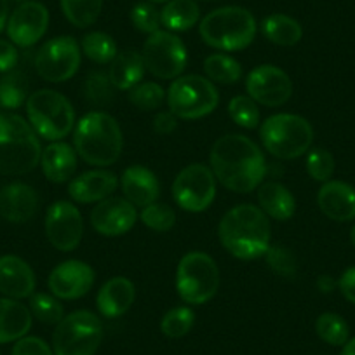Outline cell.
Segmentation results:
<instances>
[{"instance_id":"obj_42","label":"cell","mask_w":355,"mask_h":355,"mask_svg":"<svg viewBox=\"0 0 355 355\" xmlns=\"http://www.w3.org/2000/svg\"><path fill=\"white\" fill-rule=\"evenodd\" d=\"M141 221L153 232H169L176 225V213L166 204H150L143 207Z\"/></svg>"},{"instance_id":"obj_10","label":"cell","mask_w":355,"mask_h":355,"mask_svg":"<svg viewBox=\"0 0 355 355\" xmlns=\"http://www.w3.org/2000/svg\"><path fill=\"white\" fill-rule=\"evenodd\" d=\"M103 340V324L87 310L63 317L53 334L54 355H94Z\"/></svg>"},{"instance_id":"obj_27","label":"cell","mask_w":355,"mask_h":355,"mask_svg":"<svg viewBox=\"0 0 355 355\" xmlns=\"http://www.w3.org/2000/svg\"><path fill=\"white\" fill-rule=\"evenodd\" d=\"M258 202L259 209L266 216L277 221L289 220L296 211L295 196L277 182H268L258 187Z\"/></svg>"},{"instance_id":"obj_24","label":"cell","mask_w":355,"mask_h":355,"mask_svg":"<svg viewBox=\"0 0 355 355\" xmlns=\"http://www.w3.org/2000/svg\"><path fill=\"white\" fill-rule=\"evenodd\" d=\"M136 298V289L129 279L114 277L105 282L103 288L98 293V310L103 317L115 319L128 312Z\"/></svg>"},{"instance_id":"obj_7","label":"cell","mask_w":355,"mask_h":355,"mask_svg":"<svg viewBox=\"0 0 355 355\" xmlns=\"http://www.w3.org/2000/svg\"><path fill=\"white\" fill-rule=\"evenodd\" d=\"M30 125L47 141H61L75 125V110L70 101L51 89H40L26 100Z\"/></svg>"},{"instance_id":"obj_30","label":"cell","mask_w":355,"mask_h":355,"mask_svg":"<svg viewBox=\"0 0 355 355\" xmlns=\"http://www.w3.org/2000/svg\"><path fill=\"white\" fill-rule=\"evenodd\" d=\"M200 18L196 0H169L160 11V21L171 32H187Z\"/></svg>"},{"instance_id":"obj_9","label":"cell","mask_w":355,"mask_h":355,"mask_svg":"<svg viewBox=\"0 0 355 355\" xmlns=\"http://www.w3.org/2000/svg\"><path fill=\"white\" fill-rule=\"evenodd\" d=\"M169 110L183 121H196L214 112L220 103L218 89L211 80L200 75L178 77L167 91Z\"/></svg>"},{"instance_id":"obj_32","label":"cell","mask_w":355,"mask_h":355,"mask_svg":"<svg viewBox=\"0 0 355 355\" xmlns=\"http://www.w3.org/2000/svg\"><path fill=\"white\" fill-rule=\"evenodd\" d=\"M103 0H61V9L68 21L77 28H87L100 18Z\"/></svg>"},{"instance_id":"obj_8","label":"cell","mask_w":355,"mask_h":355,"mask_svg":"<svg viewBox=\"0 0 355 355\" xmlns=\"http://www.w3.org/2000/svg\"><path fill=\"white\" fill-rule=\"evenodd\" d=\"M220 289V268L206 252H189L176 270V291L190 305H204Z\"/></svg>"},{"instance_id":"obj_19","label":"cell","mask_w":355,"mask_h":355,"mask_svg":"<svg viewBox=\"0 0 355 355\" xmlns=\"http://www.w3.org/2000/svg\"><path fill=\"white\" fill-rule=\"evenodd\" d=\"M35 291V274L19 256H0V293L6 298L23 300Z\"/></svg>"},{"instance_id":"obj_3","label":"cell","mask_w":355,"mask_h":355,"mask_svg":"<svg viewBox=\"0 0 355 355\" xmlns=\"http://www.w3.org/2000/svg\"><path fill=\"white\" fill-rule=\"evenodd\" d=\"M75 152L84 162L96 167L115 164L124 148V136L119 122L105 112H91L75 125Z\"/></svg>"},{"instance_id":"obj_35","label":"cell","mask_w":355,"mask_h":355,"mask_svg":"<svg viewBox=\"0 0 355 355\" xmlns=\"http://www.w3.org/2000/svg\"><path fill=\"white\" fill-rule=\"evenodd\" d=\"M82 91H84V96L89 103L96 105V107H105V105L112 103V100H114L115 87L107 73L93 71V73H89L85 77Z\"/></svg>"},{"instance_id":"obj_14","label":"cell","mask_w":355,"mask_h":355,"mask_svg":"<svg viewBox=\"0 0 355 355\" xmlns=\"http://www.w3.org/2000/svg\"><path fill=\"white\" fill-rule=\"evenodd\" d=\"M249 98L265 107H282L293 94L289 75L274 64H261L248 75L245 80Z\"/></svg>"},{"instance_id":"obj_18","label":"cell","mask_w":355,"mask_h":355,"mask_svg":"<svg viewBox=\"0 0 355 355\" xmlns=\"http://www.w3.org/2000/svg\"><path fill=\"white\" fill-rule=\"evenodd\" d=\"M138 220L136 207L122 197L101 200L91 213V225L103 237H119L135 227Z\"/></svg>"},{"instance_id":"obj_45","label":"cell","mask_w":355,"mask_h":355,"mask_svg":"<svg viewBox=\"0 0 355 355\" xmlns=\"http://www.w3.org/2000/svg\"><path fill=\"white\" fill-rule=\"evenodd\" d=\"M11 355H53L49 345L37 336H25L16 341Z\"/></svg>"},{"instance_id":"obj_47","label":"cell","mask_w":355,"mask_h":355,"mask_svg":"<svg viewBox=\"0 0 355 355\" xmlns=\"http://www.w3.org/2000/svg\"><path fill=\"white\" fill-rule=\"evenodd\" d=\"M178 128V117L173 114V112H159L153 119V129L159 135H171V132L176 131Z\"/></svg>"},{"instance_id":"obj_29","label":"cell","mask_w":355,"mask_h":355,"mask_svg":"<svg viewBox=\"0 0 355 355\" xmlns=\"http://www.w3.org/2000/svg\"><path fill=\"white\" fill-rule=\"evenodd\" d=\"M261 32L268 42L282 47L295 46L303 37L302 25L286 15L266 16L261 23Z\"/></svg>"},{"instance_id":"obj_43","label":"cell","mask_w":355,"mask_h":355,"mask_svg":"<svg viewBox=\"0 0 355 355\" xmlns=\"http://www.w3.org/2000/svg\"><path fill=\"white\" fill-rule=\"evenodd\" d=\"M306 171L315 182H329L334 173V157L324 148L309 150L306 155Z\"/></svg>"},{"instance_id":"obj_13","label":"cell","mask_w":355,"mask_h":355,"mask_svg":"<svg viewBox=\"0 0 355 355\" xmlns=\"http://www.w3.org/2000/svg\"><path fill=\"white\" fill-rule=\"evenodd\" d=\"M80 67V46L73 37H56L39 49L35 70L46 82L60 84L77 73Z\"/></svg>"},{"instance_id":"obj_52","label":"cell","mask_w":355,"mask_h":355,"mask_svg":"<svg viewBox=\"0 0 355 355\" xmlns=\"http://www.w3.org/2000/svg\"><path fill=\"white\" fill-rule=\"evenodd\" d=\"M350 241H352V244L355 245V225L352 227V230H350Z\"/></svg>"},{"instance_id":"obj_50","label":"cell","mask_w":355,"mask_h":355,"mask_svg":"<svg viewBox=\"0 0 355 355\" xmlns=\"http://www.w3.org/2000/svg\"><path fill=\"white\" fill-rule=\"evenodd\" d=\"M9 19V4L8 0H0V32L4 30Z\"/></svg>"},{"instance_id":"obj_41","label":"cell","mask_w":355,"mask_h":355,"mask_svg":"<svg viewBox=\"0 0 355 355\" xmlns=\"http://www.w3.org/2000/svg\"><path fill=\"white\" fill-rule=\"evenodd\" d=\"M228 115L235 124L244 129H254L259 124L258 105L249 96H235L228 103Z\"/></svg>"},{"instance_id":"obj_34","label":"cell","mask_w":355,"mask_h":355,"mask_svg":"<svg viewBox=\"0 0 355 355\" xmlns=\"http://www.w3.org/2000/svg\"><path fill=\"white\" fill-rule=\"evenodd\" d=\"M82 53L94 63H112L117 56V44L110 35L103 32H91L82 39Z\"/></svg>"},{"instance_id":"obj_36","label":"cell","mask_w":355,"mask_h":355,"mask_svg":"<svg viewBox=\"0 0 355 355\" xmlns=\"http://www.w3.org/2000/svg\"><path fill=\"white\" fill-rule=\"evenodd\" d=\"M315 331L319 334V338L326 343L333 345V347H341L348 341V324L345 322V319L338 313L326 312L317 319L315 322Z\"/></svg>"},{"instance_id":"obj_6","label":"cell","mask_w":355,"mask_h":355,"mask_svg":"<svg viewBox=\"0 0 355 355\" xmlns=\"http://www.w3.org/2000/svg\"><path fill=\"white\" fill-rule=\"evenodd\" d=\"M261 143L274 157L293 160L305 155L313 141V129L306 119L295 114H275L259 129Z\"/></svg>"},{"instance_id":"obj_16","label":"cell","mask_w":355,"mask_h":355,"mask_svg":"<svg viewBox=\"0 0 355 355\" xmlns=\"http://www.w3.org/2000/svg\"><path fill=\"white\" fill-rule=\"evenodd\" d=\"M8 35L15 46L32 47L39 42L49 26V11L40 2H23L8 19Z\"/></svg>"},{"instance_id":"obj_54","label":"cell","mask_w":355,"mask_h":355,"mask_svg":"<svg viewBox=\"0 0 355 355\" xmlns=\"http://www.w3.org/2000/svg\"><path fill=\"white\" fill-rule=\"evenodd\" d=\"M12 2H18V4H23V2H26V0H12Z\"/></svg>"},{"instance_id":"obj_49","label":"cell","mask_w":355,"mask_h":355,"mask_svg":"<svg viewBox=\"0 0 355 355\" xmlns=\"http://www.w3.org/2000/svg\"><path fill=\"white\" fill-rule=\"evenodd\" d=\"M317 288L322 293H333L334 288H336V282H334L329 275H320V277L317 279Z\"/></svg>"},{"instance_id":"obj_33","label":"cell","mask_w":355,"mask_h":355,"mask_svg":"<svg viewBox=\"0 0 355 355\" xmlns=\"http://www.w3.org/2000/svg\"><path fill=\"white\" fill-rule=\"evenodd\" d=\"M207 78L218 84H235L242 77V67L228 54H211L204 61Z\"/></svg>"},{"instance_id":"obj_21","label":"cell","mask_w":355,"mask_h":355,"mask_svg":"<svg viewBox=\"0 0 355 355\" xmlns=\"http://www.w3.org/2000/svg\"><path fill=\"white\" fill-rule=\"evenodd\" d=\"M119 178L112 171L96 169L80 174L68 185V193L75 202L91 204L108 199L117 190Z\"/></svg>"},{"instance_id":"obj_51","label":"cell","mask_w":355,"mask_h":355,"mask_svg":"<svg viewBox=\"0 0 355 355\" xmlns=\"http://www.w3.org/2000/svg\"><path fill=\"white\" fill-rule=\"evenodd\" d=\"M341 355H355V338H352V340H348L347 343H345Z\"/></svg>"},{"instance_id":"obj_53","label":"cell","mask_w":355,"mask_h":355,"mask_svg":"<svg viewBox=\"0 0 355 355\" xmlns=\"http://www.w3.org/2000/svg\"><path fill=\"white\" fill-rule=\"evenodd\" d=\"M150 4H164V2H169V0H148Z\"/></svg>"},{"instance_id":"obj_11","label":"cell","mask_w":355,"mask_h":355,"mask_svg":"<svg viewBox=\"0 0 355 355\" xmlns=\"http://www.w3.org/2000/svg\"><path fill=\"white\" fill-rule=\"evenodd\" d=\"M143 61L146 70L159 78L173 80L183 73L187 67V47L182 39L171 32L152 33L143 46Z\"/></svg>"},{"instance_id":"obj_22","label":"cell","mask_w":355,"mask_h":355,"mask_svg":"<svg viewBox=\"0 0 355 355\" xmlns=\"http://www.w3.org/2000/svg\"><path fill=\"white\" fill-rule=\"evenodd\" d=\"M121 187L124 197L135 207H146L159 199L160 183L145 166H131L122 173Z\"/></svg>"},{"instance_id":"obj_5","label":"cell","mask_w":355,"mask_h":355,"mask_svg":"<svg viewBox=\"0 0 355 355\" xmlns=\"http://www.w3.org/2000/svg\"><path fill=\"white\" fill-rule=\"evenodd\" d=\"M200 37L220 51H242L254 40L256 19L248 9L228 6L209 12L200 21Z\"/></svg>"},{"instance_id":"obj_31","label":"cell","mask_w":355,"mask_h":355,"mask_svg":"<svg viewBox=\"0 0 355 355\" xmlns=\"http://www.w3.org/2000/svg\"><path fill=\"white\" fill-rule=\"evenodd\" d=\"M28 100V78L23 71L11 70L0 78V107L16 110Z\"/></svg>"},{"instance_id":"obj_17","label":"cell","mask_w":355,"mask_h":355,"mask_svg":"<svg viewBox=\"0 0 355 355\" xmlns=\"http://www.w3.org/2000/svg\"><path fill=\"white\" fill-rule=\"evenodd\" d=\"M94 284V270L87 263L68 259L49 274L47 286L60 300H77L87 295Z\"/></svg>"},{"instance_id":"obj_37","label":"cell","mask_w":355,"mask_h":355,"mask_svg":"<svg viewBox=\"0 0 355 355\" xmlns=\"http://www.w3.org/2000/svg\"><path fill=\"white\" fill-rule=\"evenodd\" d=\"M266 265L270 266V270L277 274L279 277L293 279L298 272V259L296 254L289 248L282 244H274L266 249L265 252Z\"/></svg>"},{"instance_id":"obj_39","label":"cell","mask_w":355,"mask_h":355,"mask_svg":"<svg viewBox=\"0 0 355 355\" xmlns=\"http://www.w3.org/2000/svg\"><path fill=\"white\" fill-rule=\"evenodd\" d=\"M167 93L157 82H139L136 87L129 91V101L143 112H152L162 107Z\"/></svg>"},{"instance_id":"obj_40","label":"cell","mask_w":355,"mask_h":355,"mask_svg":"<svg viewBox=\"0 0 355 355\" xmlns=\"http://www.w3.org/2000/svg\"><path fill=\"white\" fill-rule=\"evenodd\" d=\"M196 322V313L189 306L171 309L160 320V331L167 338H182L189 333Z\"/></svg>"},{"instance_id":"obj_25","label":"cell","mask_w":355,"mask_h":355,"mask_svg":"<svg viewBox=\"0 0 355 355\" xmlns=\"http://www.w3.org/2000/svg\"><path fill=\"white\" fill-rule=\"evenodd\" d=\"M42 171L53 183L68 182L77 171V152L68 143L53 141L40 157Z\"/></svg>"},{"instance_id":"obj_26","label":"cell","mask_w":355,"mask_h":355,"mask_svg":"<svg viewBox=\"0 0 355 355\" xmlns=\"http://www.w3.org/2000/svg\"><path fill=\"white\" fill-rule=\"evenodd\" d=\"M32 327V312L12 298H0V345L18 341Z\"/></svg>"},{"instance_id":"obj_44","label":"cell","mask_w":355,"mask_h":355,"mask_svg":"<svg viewBox=\"0 0 355 355\" xmlns=\"http://www.w3.org/2000/svg\"><path fill=\"white\" fill-rule=\"evenodd\" d=\"M131 21L139 32L148 33V35L159 32L160 25H162V21H160V12L150 2H139V4H136L132 8Z\"/></svg>"},{"instance_id":"obj_28","label":"cell","mask_w":355,"mask_h":355,"mask_svg":"<svg viewBox=\"0 0 355 355\" xmlns=\"http://www.w3.org/2000/svg\"><path fill=\"white\" fill-rule=\"evenodd\" d=\"M145 71L146 67L141 54L135 53V51H128V53H121L115 56V60L110 63L108 77H110L115 89L131 91L132 87H136L143 80Z\"/></svg>"},{"instance_id":"obj_12","label":"cell","mask_w":355,"mask_h":355,"mask_svg":"<svg viewBox=\"0 0 355 355\" xmlns=\"http://www.w3.org/2000/svg\"><path fill=\"white\" fill-rule=\"evenodd\" d=\"M173 197L183 211L202 213L216 197V178L204 164H190L173 183Z\"/></svg>"},{"instance_id":"obj_38","label":"cell","mask_w":355,"mask_h":355,"mask_svg":"<svg viewBox=\"0 0 355 355\" xmlns=\"http://www.w3.org/2000/svg\"><path fill=\"white\" fill-rule=\"evenodd\" d=\"M30 312L33 317L49 326H58L64 317V309L54 296L37 293L30 296Z\"/></svg>"},{"instance_id":"obj_15","label":"cell","mask_w":355,"mask_h":355,"mask_svg":"<svg viewBox=\"0 0 355 355\" xmlns=\"http://www.w3.org/2000/svg\"><path fill=\"white\" fill-rule=\"evenodd\" d=\"M82 234H84V223L77 206L67 200H58L47 209L46 235L58 251H73L80 244Z\"/></svg>"},{"instance_id":"obj_4","label":"cell","mask_w":355,"mask_h":355,"mask_svg":"<svg viewBox=\"0 0 355 355\" xmlns=\"http://www.w3.org/2000/svg\"><path fill=\"white\" fill-rule=\"evenodd\" d=\"M40 157L39 135L30 122L16 114H0V173L26 174L35 169Z\"/></svg>"},{"instance_id":"obj_46","label":"cell","mask_w":355,"mask_h":355,"mask_svg":"<svg viewBox=\"0 0 355 355\" xmlns=\"http://www.w3.org/2000/svg\"><path fill=\"white\" fill-rule=\"evenodd\" d=\"M18 63V49L9 40L0 39V73H8L15 70Z\"/></svg>"},{"instance_id":"obj_48","label":"cell","mask_w":355,"mask_h":355,"mask_svg":"<svg viewBox=\"0 0 355 355\" xmlns=\"http://www.w3.org/2000/svg\"><path fill=\"white\" fill-rule=\"evenodd\" d=\"M338 288H340L341 295L355 305V266L343 272V275L338 281Z\"/></svg>"},{"instance_id":"obj_23","label":"cell","mask_w":355,"mask_h":355,"mask_svg":"<svg viewBox=\"0 0 355 355\" xmlns=\"http://www.w3.org/2000/svg\"><path fill=\"white\" fill-rule=\"evenodd\" d=\"M317 204L329 220H355V189L345 182H326L319 190Z\"/></svg>"},{"instance_id":"obj_1","label":"cell","mask_w":355,"mask_h":355,"mask_svg":"<svg viewBox=\"0 0 355 355\" xmlns=\"http://www.w3.org/2000/svg\"><path fill=\"white\" fill-rule=\"evenodd\" d=\"M209 160L216 182L237 193L256 190L266 174L265 157L259 146L242 135H227L218 139Z\"/></svg>"},{"instance_id":"obj_2","label":"cell","mask_w":355,"mask_h":355,"mask_svg":"<svg viewBox=\"0 0 355 355\" xmlns=\"http://www.w3.org/2000/svg\"><path fill=\"white\" fill-rule=\"evenodd\" d=\"M218 237L221 245L235 258L244 261L258 259L270 248V221L259 207L241 204L221 218Z\"/></svg>"},{"instance_id":"obj_20","label":"cell","mask_w":355,"mask_h":355,"mask_svg":"<svg viewBox=\"0 0 355 355\" xmlns=\"http://www.w3.org/2000/svg\"><path fill=\"white\" fill-rule=\"evenodd\" d=\"M39 211V196L26 183H9L0 190V216L11 223H26Z\"/></svg>"}]
</instances>
